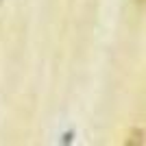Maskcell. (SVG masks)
<instances>
[{"label": "cell", "mask_w": 146, "mask_h": 146, "mask_svg": "<svg viewBox=\"0 0 146 146\" xmlns=\"http://www.w3.org/2000/svg\"><path fill=\"white\" fill-rule=\"evenodd\" d=\"M2 2H5V0H0V5H2Z\"/></svg>", "instance_id": "3957f363"}, {"label": "cell", "mask_w": 146, "mask_h": 146, "mask_svg": "<svg viewBox=\"0 0 146 146\" xmlns=\"http://www.w3.org/2000/svg\"><path fill=\"white\" fill-rule=\"evenodd\" d=\"M137 2V7H146V0H135Z\"/></svg>", "instance_id": "7a4b0ae2"}, {"label": "cell", "mask_w": 146, "mask_h": 146, "mask_svg": "<svg viewBox=\"0 0 146 146\" xmlns=\"http://www.w3.org/2000/svg\"><path fill=\"white\" fill-rule=\"evenodd\" d=\"M124 144H129V146L144 144V131H140V129H133V131L129 133V137L124 140Z\"/></svg>", "instance_id": "6da1fadb"}]
</instances>
